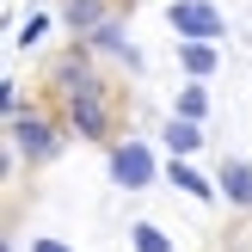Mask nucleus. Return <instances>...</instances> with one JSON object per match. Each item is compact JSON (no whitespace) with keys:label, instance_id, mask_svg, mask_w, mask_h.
Listing matches in <instances>:
<instances>
[{"label":"nucleus","instance_id":"f257e3e1","mask_svg":"<svg viewBox=\"0 0 252 252\" xmlns=\"http://www.w3.org/2000/svg\"><path fill=\"white\" fill-rule=\"evenodd\" d=\"M166 25L185 37V43H209V37H221V12L203 6V0H172V6H166Z\"/></svg>","mask_w":252,"mask_h":252},{"label":"nucleus","instance_id":"f03ea898","mask_svg":"<svg viewBox=\"0 0 252 252\" xmlns=\"http://www.w3.org/2000/svg\"><path fill=\"white\" fill-rule=\"evenodd\" d=\"M68 117H74V135H80V142H105L111 135V105H105V93H98V80L68 98Z\"/></svg>","mask_w":252,"mask_h":252},{"label":"nucleus","instance_id":"7ed1b4c3","mask_svg":"<svg viewBox=\"0 0 252 252\" xmlns=\"http://www.w3.org/2000/svg\"><path fill=\"white\" fill-rule=\"evenodd\" d=\"M111 179L117 185H129V191H142V185H154V154H148V148H117V154H111Z\"/></svg>","mask_w":252,"mask_h":252},{"label":"nucleus","instance_id":"20e7f679","mask_svg":"<svg viewBox=\"0 0 252 252\" xmlns=\"http://www.w3.org/2000/svg\"><path fill=\"white\" fill-rule=\"evenodd\" d=\"M12 148L31 154V160H43V154H56V129H49L43 117H12Z\"/></svg>","mask_w":252,"mask_h":252},{"label":"nucleus","instance_id":"39448f33","mask_svg":"<svg viewBox=\"0 0 252 252\" xmlns=\"http://www.w3.org/2000/svg\"><path fill=\"white\" fill-rule=\"evenodd\" d=\"M68 25H74L80 37H98L111 19H105V6H98V0H68Z\"/></svg>","mask_w":252,"mask_h":252},{"label":"nucleus","instance_id":"423d86ee","mask_svg":"<svg viewBox=\"0 0 252 252\" xmlns=\"http://www.w3.org/2000/svg\"><path fill=\"white\" fill-rule=\"evenodd\" d=\"M166 179L179 185L185 197H197V203H209V197H216V185H209L203 172H191V166H185V160H172V172H166Z\"/></svg>","mask_w":252,"mask_h":252},{"label":"nucleus","instance_id":"0eeeda50","mask_svg":"<svg viewBox=\"0 0 252 252\" xmlns=\"http://www.w3.org/2000/svg\"><path fill=\"white\" fill-rule=\"evenodd\" d=\"M197 142H203V129H197L191 117H172V123H166V148H172V154H191Z\"/></svg>","mask_w":252,"mask_h":252},{"label":"nucleus","instance_id":"6e6552de","mask_svg":"<svg viewBox=\"0 0 252 252\" xmlns=\"http://www.w3.org/2000/svg\"><path fill=\"white\" fill-rule=\"evenodd\" d=\"M179 62H185V74H197V80H203V74L216 68V49H209V43H185Z\"/></svg>","mask_w":252,"mask_h":252},{"label":"nucleus","instance_id":"1a4fd4ad","mask_svg":"<svg viewBox=\"0 0 252 252\" xmlns=\"http://www.w3.org/2000/svg\"><path fill=\"white\" fill-rule=\"evenodd\" d=\"M221 191H228V203H252V172L246 166H228V172H221Z\"/></svg>","mask_w":252,"mask_h":252},{"label":"nucleus","instance_id":"9d476101","mask_svg":"<svg viewBox=\"0 0 252 252\" xmlns=\"http://www.w3.org/2000/svg\"><path fill=\"white\" fill-rule=\"evenodd\" d=\"M129 240H135V252H179V246L166 240V234L154 228V221H142V228H129Z\"/></svg>","mask_w":252,"mask_h":252},{"label":"nucleus","instance_id":"9b49d317","mask_svg":"<svg viewBox=\"0 0 252 252\" xmlns=\"http://www.w3.org/2000/svg\"><path fill=\"white\" fill-rule=\"evenodd\" d=\"M203 111H209V98H203V86H185V98H179V117H203Z\"/></svg>","mask_w":252,"mask_h":252},{"label":"nucleus","instance_id":"f8f14e48","mask_svg":"<svg viewBox=\"0 0 252 252\" xmlns=\"http://www.w3.org/2000/svg\"><path fill=\"white\" fill-rule=\"evenodd\" d=\"M37 37H43V12H31V19H25V31H19V43H25V49H31V43H37Z\"/></svg>","mask_w":252,"mask_h":252},{"label":"nucleus","instance_id":"ddd939ff","mask_svg":"<svg viewBox=\"0 0 252 252\" xmlns=\"http://www.w3.org/2000/svg\"><path fill=\"white\" fill-rule=\"evenodd\" d=\"M31 252H68V246H62V240H37Z\"/></svg>","mask_w":252,"mask_h":252}]
</instances>
